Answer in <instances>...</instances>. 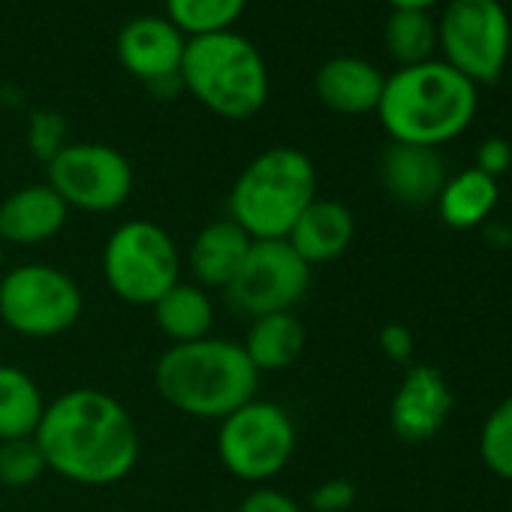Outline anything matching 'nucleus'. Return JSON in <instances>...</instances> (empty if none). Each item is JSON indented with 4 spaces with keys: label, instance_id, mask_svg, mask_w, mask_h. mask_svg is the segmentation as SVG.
Masks as SVG:
<instances>
[{
    "label": "nucleus",
    "instance_id": "obj_30",
    "mask_svg": "<svg viewBox=\"0 0 512 512\" xmlns=\"http://www.w3.org/2000/svg\"><path fill=\"white\" fill-rule=\"evenodd\" d=\"M380 350L386 359L398 362V365H407L413 359V332L401 323H389L380 329Z\"/></svg>",
    "mask_w": 512,
    "mask_h": 512
},
{
    "label": "nucleus",
    "instance_id": "obj_10",
    "mask_svg": "<svg viewBox=\"0 0 512 512\" xmlns=\"http://www.w3.org/2000/svg\"><path fill=\"white\" fill-rule=\"evenodd\" d=\"M314 269L293 250L287 238L253 241L238 275L223 290L226 302L241 317H266L296 311L311 290Z\"/></svg>",
    "mask_w": 512,
    "mask_h": 512
},
{
    "label": "nucleus",
    "instance_id": "obj_26",
    "mask_svg": "<svg viewBox=\"0 0 512 512\" xmlns=\"http://www.w3.org/2000/svg\"><path fill=\"white\" fill-rule=\"evenodd\" d=\"M479 452L491 473L512 482V395L488 413L479 437Z\"/></svg>",
    "mask_w": 512,
    "mask_h": 512
},
{
    "label": "nucleus",
    "instance_id": "obj_4",
    "mask_svg": "<svg viewBox=\"0 0 512 512\" xmlns=\"http://www.w3.org/2000/svg\"><path fill=\"white\" fill-rule=\"evenodd\" d=\"M317 199L314 160L290 145L256 154L229 190V220L253 241L287 238L302 211Z\"/></svg>",
    "mask_w": 512,
    "mask_h": 512
},
{
    "label": "nucleus",
    "instance_id": "obj_24",
    "mask_svg": "<svg viewBox=\"0 0 512 512\" xmlns=\"http://www.w3.org/2000/svg\"><path fill=\"white\" fill-rule=\"evenodd\" d=\"M244 10L247 0H166V19L187 40L232 31Z\"/></svg>",
    "mask_w": 512,
    "mask_h": 512
},
{
    "label": "nucleus",
    "instance_id": "obj_32",
    "mask_svg": "<svg viewBox=\"0 0 512 512\" xmlns=\"http://www.w3.org/2000/svg\"><path fill=\"white\" fill-rule=\"evenodd\" d=\"M392 10H416V13H431V7H437L440 0H386Z\"/></svg>",
    "mask_w": 512,
    "mask_h": 512
},
{
    "label": "nucleus",
    "instance_id": "obj_14",
    "mask_svg": "<svg viewBox=\"0 0 512 512\" xmlns=\"http://www.w3.org/2000/svg\"><path fill=\"white\" fill-rule=\"evenodd\" d=\"M67 220V202L46 181L28 184L0 202V241L16 247H37L61 235Z\"/></svg>",
    "mask_w": 512,
    "mask_h": 512
},
{
    "label": "nucleus",
    "instance_id": "obj_12",
    "mask_svg": "<svg viewBox=\"0 0 512 512\" xmlns=\"http://www.w3.org/2000/svg\"><path fill=\"white\" fill-rule=\"evenodd\" d=\"M187 37L166 16H136L130 19L115 43L121 67L145 82L151 91L178 94L181 88V61Z\"/></svg>",
    "mask_w": 512,
    "mask_h": 512
},
{
    "label": "nucleus",
    "instance_id": "obj_6",
    "mask_svg": "<svg viewBox=\"0 0 512 512\" xmlns=\"http://www.w3.org/2000/svg\"><path fill=\"white\" fill-rule=\"evenodd\" d=\"M103 278L115 299L151 308L181 281L175 238L154 220H124L103 244Z\"/></svg>",
    "mask_w": 512,
    "mask_h": 512
},
{
    "label": "nucleus",
    "instance_id": "obj_22",
    "mask_svg": "<svg viewBox=\"0 0 512 512\" xmlns=\"http://www.w3.org/2000/svg\"><path fill=\"white\" fill-rule=\"evenodd\" d=\"M497 178L479 172V169H464L455 178H446L437 208L446 226L452 229H473L479 226L497 205Z\"/></svg>",
    "mask_w": 512,
    "mask_h": 512
},
{
    "label": "nucleus",
    "instance_id": "obj_19",
    "mask_svg": "<svg viewBox=\"0 0 512 512\" xmlns=\"http://www.w3.org/2000/svg\"><path fill=\"white\" fill-rule=\"evenodd\" d=\"M305 344H308V332L296 317V311L253 317L241 341L250 365L260 371V377L293 368L302 359Z\"/></svg>",
    "mask_w": 512,
    "mask_h": 512
},
{
    "label": "nucleus",
    "instance_id": "obj_23",
    "mask_svg": "<svg viewBox=\"0 0 512 512\" xmlns=\"http://www.w3.org/2000/svg\"><path fill=\"white\" fill-rule=\"evenodd\" d=\"M383 43L389 58L398 67H416L425 61H434L437 52V22L431 13H416V10H392Z\"/></svg>",
    "mask_w": 512,
    "mask_h": 512
},
{
    "label": "nucleus",
    "instance_id": "obj_16",
    "mask_svg": "<svg viewBox=\"0 0 512 512\" xmlns=\"http://www.w3.org/2000/svg\"><path fill=\"white\" fill-rule=\"evenodd\" d=\"M253 238L229 217L202 226L187 250V269L202 290H226L238 275Z\"/></svg>",
    "mask_w": 512,
    "mask_h": 512
},
{
    "label": "nucleus",
    "instance_id": "obj_13",
    "mask_svg": "<svg viewBox=\"0 0 512 512\" xmlns=\"http://www.w3.org/2000/svg\"><path fill=\"white\" fill-rule=\"evenodd\" d=\"M452 413V392L443 374L431 365H413L392 404H389V422L392 431L404 443H425L431 440Z\"/></svg>",
    "mask_w": 512,
    "mask_h": 512
},
{
    "label": "nucleus",
    "instance_id": "obj_31",
    "mask_svg": "<svg viewBox=\"0 0 512 512\" xmlns=\"http://www.w3.org/2000/svg\"><path fill=\"white\" fill-rule=\"evenodd\" d=\"M509 166H512V148H509L506 139H485V142L479 145V154H476V169H479V172L497 178V175H503Z\"/></svg>",
    "mask_w": 512,
    "mask_h": 512
},
{
    "label": "nucleus",
    "instance_id": "obj_9",
    "mask_svg": "<svg viewBox=\"0 0 512 512\" xmlns=\"http://www.w3.org/2000/svg\"><path fill=\"white\" fill-rule=\"evenodd\" d=\"M437 49L443 61L473 85L503 76L512 49V25L500 0H446L437 19Z\"/></svg>",
    "mask_w": 512,
    "mask_h": 512
},
{
    "label": "nucleus",
    "instance_id": "obj_7",
    "mask_svg": "<svg viewBox=\"0 0 512 512\" xmlns=\"http://www.w3.org/2000/svg\"><path fill=\"white\" fill-rule=\"evenodd\" d=\"M82 308V287L58 266L25 263L0 275V323L22 338H58L79 323Z\"/></svg>",
    "mask_w": 512,
    "mask_h": 512
},
{
    "label": "nucleus",
    "instance_id": "obj_33",
    "mask_svg": "<svg viewBox=\"0 0 512 512\" xmlns=\"http://www.w3.org/2000/svg\"><path fill=\"white\" fill-rule=\"evenodd\" d=\"M0 269H4V241H0Z\"/></svg>",
    "mask_w": 512,
    "mask_h": 512
},
{
    "label": "nucleus",
    "instance_id": "obj_27",
    "mask_svg": "<svg viewBox=\"0 0 512 512\" xmlns=\"http://www.w3.org/2000/svg\"><path fill=\"white\" fill-rule=\"evenodd\" d=\"M67 124L58 112H34L28 124V148L37 160L49 163L67 148Z\"/></svg>",
    "mask_w": 512,
    "mask_h": 512
},
{
    "label": "nucleus",
    "instance_id": "obj_28",
    "mask_svg": "<svg viewBox=\"0 0 512 512\" xmlns=\"http://www.w3.org/2000/svg\"><path fill=\"white\" fill-rule=\"evenodd\" d=\"M356 503V485L350 479H326L311 491V509L314 512H347Z\"/></svg>",
    "mask_w": 512,
    "mask_h": 512
},
{
    "label": "nucleus",
    "instance_id": "obj_18",
    "mask_svg": "<svg viewBox=\"0 0 512 512\" xmlns=\"http://www.w3.org/2000/svg\"><path fill=\"white\" fill-rule=\"evenodd\" d=\"M353 238H356L353 211L335 199H320V196L302 211V217L296 220V226L287 235L293 250L311 269L344 256L347 247L353 244Z\"/></svg>",
    "mask_w": 512,
    "mask_h": 512
},
{
    "label": "nucleus",
    "instance_id": "obj_15",
    "mask_svg": "<svg viewBox=\"0 0 512 512\" xmlns=\"http://www.w3.org/2000/svg\"><path fill=\"white\" fill-rule=\"evenodd\" d=\"M386 76L365 58L356 55H338L329 58L317 76H314V91L317 100L338 115H368L377 112L380 97H383Z\"/></svg>",
    "mask_w": 512,
    "mask_h": 512
},
{
    "label": "nucleus",
    "instance_id": "obj_20",
    "mask_svg": "<svg viewBox=\"0 0 512 512\" xmlns=\"http://www.w3.org/2000/svg\"><path fill=\"white\" fill-rule=\"evenodd\" d=\"M154 323L169 344H190L202 341L214 329V302L208 290L178 281L169 293H163L154 305Z\"/></svg>",
    "mask_w": 512,
    "mask_h": 512
},
{
    "label": "nucleus",
    "instance_id": "obj_29",
    "mask_svg": "<svg viewBox=\"0 0 512 512\" xmlns=\"http://www.w3.org/2000/svg\"><path fill=\"white\" fill-rule=\"evenodd\" d=\"M238 512H305V509L290 494L269 488V485H260L250 494H244V500L238 503Z\"/></svg>",
    "mask_w": 512,
    "mask_h": 512
},
{
    "label": "nucleus",
    "instance_id": "obj_11",
    "mask_svg": "<svg viewBox=\"0 0 512 512\" xmlns=\"http://www.w3.org/2000/svg\"><path fill=\"white\" fill-rule=\"evenodd\" d=\"M46 184L73 211L109 214L118 211L133 193L130 160L100 142H70L46 163Z\"/></svg>",
    "mask_w": 512,
    "mask_h": 512
},
{
    "label": "nucleus",
    "instance_id": "obj_25",
    "mask_svg": "<svg viewBox=\"0 0 512 512\" xmlns=\"http://www.w3.org/2000/svg\"><path fill=\"white\" fill-rule=\"evenodd\" d=\"M49 473L46 455L37 443V437H19V440H0V485L4 488H31Z\"/></svg>",
    "mask_w": 512,
    "mask_h": 512
},
{
    "label": "nucleus",
    "instance_id": "obj_3",
    "mask_svg": "<svg viewBox=\"0 0 512 512\" xmlns=\"http://www.w3.org/2000/svg\"><path fill=\"white\" fill-rule=\"evenodd\" d=\"M154 386L172 410L220 422L256 398L260 371L250 365L241 341L208 335L190 344H169L154 365Z\"/></svg>",
    "mask_w": 512,
    "mask_h": 512
},
{
    "label": "nucleus",
    "instance_id": "obj_8",
    "mask_svg": "<svg viewBox=\"0 0 512 512\" xmlns=\"http://www.w3.org/2000/svg\"><path fill=\"white\" fill-rule=\"evenodd\" d=\"M217 425V458L241 482H269L296 455V422L278 401L253 398Z\"/></svg>",
    "mask_w": 512,
    "mask_h": 512
},
{
    "label": "nucleus",
    "instance_id": "obj_1",
    "mask_svg": "<svg viewBox=\"0 0 512 512\" xmlns=\"http://www.w3.org/2000/svg\"><path fill=\"white\" fill-rule=\"evenodd\" d=\"M46 467L76 485H115L139 461V428L109 392L79 386L46 404L37 428Z\"/></svg>",
    "mask_w": 512,
    "mask_h": 512
},
{
    "label": "nucleus",
    "instance_id": "obj_5",
    "mask_svg": "<svg viewBox=\"0 0 512 512\" xmlns=\"http://www.w3.org/2000/svg\"><path fill=\"white\" fill-rule=\"evenodd\" d=\"M178 76L187 94L226 121H247L269 100V67L235 31L187 40Z\"/></svg>",
    "mask_w": 512,
    "mask_h": 512
},
{
    "label": "nucleus",
    "instance_id": "obj_2",
    "mask_svg": "<svg viewBox=\"0 0 512 512\" xmlns=\"http://www.w3.org/2000/svg\"><path fill=\"white\" fill-rule=\"evenodd\" d=\"M479 88L446 61L398 67L386 76L377 118L392 142L440 148L476 118Z\"/></svg>",
    "mask_w": 512,
    "mask_h": 512
},
{
    "label": "nucleus",
    "instance_id": "obj_17",
    "mask_svg": "<svg viewBox=\"0 0 512 512\" xmlns=\"http://www.w3.org/2000/svg\"><path fill=\"white\" fill-rule=\"evenodd\" d=\"M380 181L386 193L401 205H431L446 184V166L437 148L392 142L380 160Z\"/></svg>",
    "mask_w": 512,
    "mask_h": 512
},
{
    "label": "nucleus",
    "instance_id": "obj_21",
    "mask_svg": "<svg viewBox=\"0 0 512 512\" xmlns=\"http://www.w3.org/2000/svg\"><path fill=\"white\" fill-rule=\"evenodd\" d=\"M40 383L19 365H0V440L34 437L46 413Z\"/></svg>",
    "mask_w": 512,
    "mask_h": 512
}]
</instances>
